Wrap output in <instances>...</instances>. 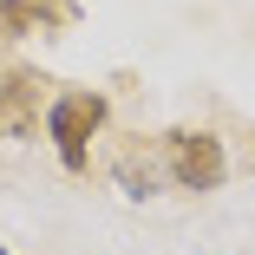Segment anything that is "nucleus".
<instances>
[{
    "instance_id": "nucleus-1",
    "label": "nucleus",
    "mask_w": 255,
    "mask_h": 255,
    "mask_svg": "<svg viewBox=\"0 0 255 255\" xmlns=\"http://www.w3.org/2000/svg\"><path fill=\"white\" fill-rule=\"evenodd\" d=\"M98 125H105V98L98 92H59L53 105H46V131H53L66 170H85V150H92Z\"/></svg>"
},
{
    "instance_id": "nucleus-2",
    "label": "nucleus",
    "mask_w": 255,
    "mask_h": 255,
    "mask_svg": "<svg viewBox=\"0 0 255 255\" xmlns=\"http://www.w3.org/2000/svg\"><path fill=\"white\" fill-rule=\"evenodd\" d=\"M164 157H170V177H177V190H216L223 183V144L210 137V131H170L164 137Z\"/></svg>"
},
{
    "instance_id": "nucleus-3",
    "label": "nucleus",
    "mask_w": 255,
    "mask_h": 255,
    "mask_svg": "<svg viewBox=\"0 0 255 255\" xmlns=\"http://www.w3.org/2000/svg\"><path fill=\"white\" fill-rule=\"evenodd\" d=\"M46 112V79L39 72H7L0 79V137H33Z\"/></svg>"
},
{
    "instance_id": "nucleus-4",
    "label": "nucleus",
    "mask_w": 255,
    "mask_h": 255,
    "mask_svg": "<svg viewBox=\"0 0 255 255\" xmlns=\"http://www.w3.org/2000/svg\"><path fill=\"white\" fill-rule=\"evenodd\" d=\"M0 20H7L13 33H33L39 20H66L59 0H0Z\"/></svg>"
},
{
    "instance_id": "nucleus-5",
    "label": "nucleus",
    "mask_w": 255,
    "mask_h": 255,
    "mask_svg": "<svg viewBox=\"0 0 255 255\" xmlns=\"http://www.w3.org/2000/svg\"><path fill=\"white\" fill-rule=\"evenodd\" d=\"M0 255H7V249H0Z\"/></svg>"
}]
</instances>
